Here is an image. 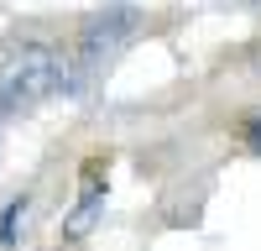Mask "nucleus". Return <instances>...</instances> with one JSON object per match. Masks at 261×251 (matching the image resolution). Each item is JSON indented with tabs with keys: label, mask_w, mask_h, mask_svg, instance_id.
<instances>
[{
	"label": "nucleus",
	"mask_w": 261,
	"mask_h": 251,
	"mask_svg": "<svg viewBox=\"0 0 261 251\" xmlns=\"http://www.w3.org/2000/svg\"><path fill=\"white\" fill-rule=\"evenodd\" d=\"M73 58L53 42H21L0 58V110H37L53 94H73Z\"/></svg>",
	"instance_id": "obj_1"
},
{
	"label": "nucleus",
	"mask_w": 261,
	"mask_h": 251,
	"mask_svg": "<svg viewBox=\"0 0 261 251\" xmlns=\"http://www.w3.org/2000/svg\"><path fill=\"white\" fill-rule=\"evenodd\" d=\"M141 32V11H130V6H105L94 11L89 21H84V32H79V58H73V73L79 84L84 79H99L110 63L125 53V42Z\"/></svg>",
	"instance_id": "obj_2"
},
{
	"label": "nucleus",
	"mask_w": 261,
	"mask_h": 251,
	"mask_svg": "<svg viewBox=\"0 0 261 251\" xmlns=\"http://www.w3.org/2000/svg\"><path fill=\"white\" fill-rule=\"evenodd\" d=\"M99 204H105V173H89L84 178V194H79V209L68 215V236H89L94 230V220H99Z\"/></svg>",
	"instance_id": "obj_3"
},
{
	"label": "nucleus",
	"mask_w": 261,
	"mask_h": 251,
	"mask_svg": "<svg viewBox=\"0 0 261 251\" xmlns=\"http://www.w3.org/2000/svg\"><path fill=\"white\" fill-rule=\"evenodd\" d=\"M27 204H32L27 194L6 204V220H0V246H16V236H21V225H27Z\"/></svg>",
	"instance_id": "obj_4"
},
{
	"label": "nucleus",
	"mask_w": 261,
	"mask_h": 251,
	"mask_svg": "<svg viewBox=\"0 0 261 251\" xmlns=\"http://www.w3.org/2000/svg\"><path fill=\"white\" fill-rule=\"evenodd\" d=\"M246 146H251V152L261 157V110H256V115L246 120Z\"/></svg>",
	"instance_id": "obj_5"
},
{
	"label": "nucleus",
	"mask_w": 261,
	"mask_h": 251,
	"mask_svg": "<svg viewBox=\"0 0 261 251\" xmlns=\"http://www.w3.org/2000/svg\"><path fill=\"white\" fill-rule=\"evenodd\" d=\"M235 6H256V0H235Z\"/></svg>",
	"instance_id": "obj_6"
}]
</instances>
